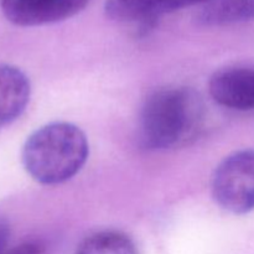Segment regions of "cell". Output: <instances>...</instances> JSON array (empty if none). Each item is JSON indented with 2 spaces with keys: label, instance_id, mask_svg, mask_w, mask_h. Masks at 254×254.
<instances>
[{
  "label": "cell",
  "instance_id": "6da1fadb",
  "mask_svg": "<svg viewBox=\"0 0 254 254\" xmlns=\"http://www.w3.org/2000/svg\"><path fill=\"white\" fill-rule=\"evenodd\" d=\"M203 123V104L195 91L168 87L144 102L139 118V138L149 150H168L188 144Z\"/></svg>",
  "mask_w": 254,
  "mask_h": 254
},
{
  "label": "cell",
  "instance_id": "7a4b0ae2",
  "mask_svg": "<svg viewBox=\"0 0 254 254\" xmlns=\"http://www.w3.org/2000/svg\"><path fill=\"white\" fill-rule=\"evenodd\" d=\"M88 155V140L82 129L67 122H55L27 138L21 161L35 181L42 185H60L79 173Z\"/></svg>",
  "mask_w": 254,
  "mask_h": 254
},
{
  "label": "cell",
  "instance_id": "3957f363",
  "mask_svg": "<svg viewBox=\"0 0 254 254\" xmlns=\"http://www.w3.org/2000/svg\"><path fill=\"white\" fill-rule=\"evenodd\" d=\"M212 197L223 210L245 215L254 210V149L236 151L216 168Z\"/></svg>",
  "mask_w": 254,
  "mask_h": 254
},
{
  "label": "cell",
  "instance_id": "277c9868",
  "mask_svg": "<svg viewBox=\"0 0 254 254\" xmlns=\"http://www.w3.org/2000/svg\"><path fill=\"white\" fill-rule=\"evenodd\" d=\"M89 0H0L2 14L17 26L64 21L86 9Z\"/></svg>",
  "mask_w": 254,
  "mask_h": 254
},
{
  "label": "cell",
  "instance_id": "5b68a950",
  "mask_svg": "<svg viewBox=\"0 0 254 254\" xmlns=\"http://www.w3.org/2000/svg\"><path fill=\"white\" fill-rule=\"evenodd\" d=\"M208 91L220 106L236 111H253L254 68L231 67L221 69L210 78Z\"/></svg>",
  "mask_w": 254,
  "mask_h": 254
},
{
  "label": "cell",
  "instance_id": "8992f818",
  "mask_svg": "<svg viewBox=\"0 0 254 254\" xmlns=\"http://www.w3.org/2000/svg\"><path fill=\"white\" fill-rule=\"evenodd\" d=\"M205 0H106L104 11L119 22L150 24L161 15L201 5Z\"/></svg>",
  "mask_w": 254,
  "mask_h": 254
},
{
  "label": "cell",
  "instance_id": "52a82bcc",
  "mask_svg": "<svg viewBox=\"0 0 254 254\" xmlns=\"http://www.w3.org/2000/svg\"><path fill=\"white\" fill-rule=\"evenodd\" d=\"M31 86L17 67L0 64V128L12 123L26 108Z\"/></svg>",
  "mask_w": 254,
  "mask_h": 254
},
{
  "label": "cell",
  "instance_id": "ba28073f",
  "mask_svg": "<svg viewBox=\"0 0 254 254\" xmlns=\"http://www.w3.org/2000/svg\"><path fill=\"white\" fill-rule=\"evenodd\" d=\"M254 19V0H205L196 20L203 26H226Z\"/></svg>",
  "mask_w": 254,
  "mask_h": 254
},
{
  "label": "cell",
  "instance_id": "9c48e42d",
  "mask_svg": "<svg viewBox=\"0 0 254 254\" xmlns=\"http://www.w3.org/2000/svg\"><path fill=\"white\" fill-rule=\"evenodd\" d=\"M74 254H139L134 241L119 231H101L84 238Z\"/></svg>",
  "mask_w": 254,
  "mask_h": 254
},
{
  "label": "cell",
  "instance_id": "30bf717a",
  "mask_svg": "<svg viewBox=\"0 0 254 254\" xmlns=\"http://www.w3.org/2000/svg\"><path fill=\"white\" fill-rule=\"evenodd\" d=\"M44 247L37 242H26L9 250L5 254H42Z\"/></svg>",
  "mask_w": 254,
  "mask_h": 254
},
{
  "label": "cell",
  "instance_id": "8fae6325",
  "mask_svg": "<svg viewBox=\"0 0 254 254\" xmlns=\"http://www.w3.org/2000/svg\"><path fill=\"white\" fill-rule=\"evenodd\" d=\"M10 241V226L5 218L0 217V254L7 252V245Z\"/></svg>",
  "mask_w": 254,
  "mask_h": 254
}]
</instances>
